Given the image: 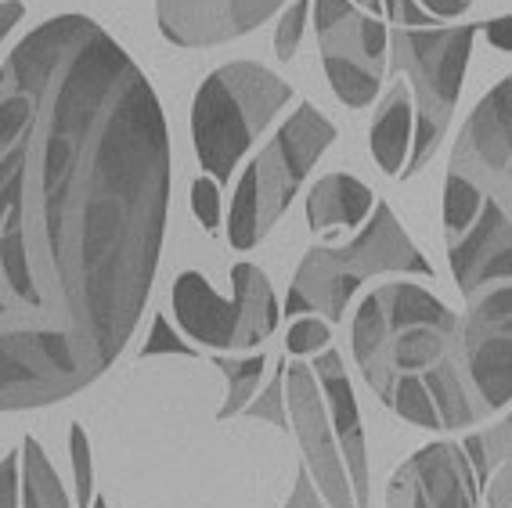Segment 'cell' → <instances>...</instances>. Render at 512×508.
<instances>
[{"instance_id": "obj_1", "label": "cell", "mask_w": 512, "mask_h": 508, "mask_svg": "<svg viewBox=\"0 0 512 508\" xmlns=\"http://www.w3.org/2000/svg\"><path fill=\"white\" fill-rule=\"evenodd\" d=\"M170 141L134 58L83 15L0 69V415L76 397L127 350L156 282Z\"/></svg>"}, {"instance_id": "obj_17", "label": "cell", "mask_w": 512, "mask_h": 508, "mask_svg": "<svg viewBox=\"0 0 512 508\" xmlns=\"http://www.w3.org/2000/svg\"><path fill=\"white\" fill-rule=\"evenodd\" d=\"M19 505L22 508H73L58 469L44 454L37 436H26L19 447Z\"/></svg>"}, {"instance_id": "obj_26", "label": "cell", "mask_w": 512, "mask_h": 508, "mask_svg": "<svg viewBox=\"0 0 512 508\" xmlns=\"http://www.w3.org/2000/svg\"><path fill=\"white\" fill-rule=\"evenodd\" d=\"M383 15L394 26H404V29H430V26H440L433 22L426 11L415 4V0H383Z\"/></svg>"}, {"instance_id": "obj_11", "label": "cell", "mask_w": 512, "mask_h": 508, "mask_svg": "<svg viewBox=\"0 0 512 508\" xmlns=\"http://www.w3.org/2000/svg\"><path fill=\"white\" fill-rule=\"evenodd\" d=\"M321 40V65L329 76L332 91L350 109L372 105L386 76V51H390V26L375 15H347L325 33Z\"/></svg>"}, {"instance_id": "obj_9", "label": "cell", "mask_w": 512, "mask_h": 508, "mask_svg": "<svg viewBox=\"0 0 512 508\" xmlns=\"http://www.w3.org/2000/svg\"><path fill=\"white\" fill-rule=\"evenodd\" d=\"M448 170L466 177L512 224V73L476 101Z\"/></svg>"}, {"instance_id": "obj_5", "label": "cell", "mask_w": 512, "mask_h": 508, "mask_svg": "<svg viewBox=\"0 0 512 508\" xmlns=\"http://www.w3.org/2000/svg\"><path fill=\"white\" fill-rule=\"evenodd\" d=\"M332 141H336V127L314 105H300L285 119L278 134L260 148V155L238 177L228 217L231 249L246 253L282 220L300 184L307 181V173L314 170V163Z\"/></svg>"}, {"instance_id": "obj_22", "label": "cell", "mask_w": 512, "mask_h": 508, "mask_svg": "<svg viewBox=\"0 0 512 508\" xmlns=\"http://www.w3.org/2000/svg\"><path fill=\"white\" fill-rule=\"evenodd\" d=\"M246 418H260V422H275L278 429L289 433V411H285V364H278L275 379L267 382L264 393H256L242 411Z\"/></svg>"}, {"instance_id": "obj_24", "label": "cell", "mask_w": 512, "mask_h": 508, "mask_svg": "<svg viewBox=\"0 0 512 508\" xmlns=\"http://www.w3.org/2000/svg\"><path fill=\"white\" fill-rule=\"evenodd\" d=\"M141 357H199L192 343H184V336H177L166 314H156L152 321V332H148L145 346H141Z\"/></svg>"}, {"instance_id": "obj_7", "label": "cell", "mask_w": 512, "mask_h": 508, "mask_svg": "<svg viewBox=\"0 0 512 508\" xmlns=\"http://www.w3.org/2000/svg\"><path fill=\"white\" fill-rule=\"evenodd\" d=\"M282 307L275 300L271 278L256 264H235L231 300L217 296L199 271H184L174 282V321L195 350L217 354H253L278 328Z\"/></svg>"}, {"instance_id": "obj_21", "label": "cell", "mask_w": 512, "mask_h": 508, "mask_svg": "<svg viewBox=\"0 0 512 508\" xmlns=\"http://www.w3.org/2000/svg\"><path fill=\"white\" fill-rule=\"evenodd\" d=\"M332 343V328L329 321L314 318V314H303V318H293L289 325V336H285V354L289 357H318L321 350H329Z\"/></svg>"}, {"instance_id": "obj_6", "label": "cell", "mask_w": 512, "mask_h": 508, "mask_svg": "<svg viewBox=\"0 0 512 508\" xmlns=\"http://www.w3.org/2000/svg\"><path fill=\"white\" fill-rule=\"evenodd\" d=\"M480 33V22L462 26H430V29H390V51H394V73L408 76L415 101V137L412 155L401 177H415L437 152L440 137L448 134L455 116L462 76H466L469 51Z\"/></svg>"}, {"instance_id": "obj_27", "label": "cell", "mask_w": 512, "mask_h": 508, "mask_svg": "<svg viewBox=\"0 0 512 508\" xmlns=\"http://www.w3.org/2000/svg\"><path fill=\"white\" fill-rule=\"evenodd\" d=\"M285 508H329L325 498L314 490L307 469H300V476H296V487H293V494H289V501H285Z\"/></svg>"}, {"instance_id": "obj_16", "label": "cell", "mask_w": 512, "mask_h": 508, "mask_svg": "<svg viewBox=\"0 0 512 508\" xmlns=\"http://www.w3.org/2000/svg\"><path fill=\"white\" fill-rule=\"evenodd\" d=\"M412 137H415L412 87L404 80H397L386 91L372 123V155L375 163H379V170L390 173V177H401L404 166H408V155H412Z\"/></svg>"}, {"instance_id": "obj_8", "label": "cell", "mask_w": 512, "mask_h": 508, "mask_svg": "<svg viewBox=\"0 0 512 508\" xmlns=\"http://www.w3.org/2000/svg\"><path fill=\"white\" fill-rule=\"evenodd\" d=\"M458 361H466L469 397L476 415L512 400V282H498L469 296V314L458 328Z\"/></svg>"}, {"instance_id": "obj_28", "label": "cell", "mask_w": 512, "mask_h": 508, "mask_svg": "<svg viewBox=\"0 0 512 508\" xmlns=\"http://www.w3.org/2000/svg\"><path fill=\"white\" fill-rule=\"evenodd\" d=\"M433 22H444V19H462L469 8H473V0H415Z\"/></svg>"}, {"instance_id": "obj_3", "label": "cell", "mask_w": 512, "mask_h": 508, "mask_svg": "<svg viewBox=\"0 0 512 508\" xmlns=\"http://www.w3.org/2000/svg\"><path fill=\"white\" fill-rule=\"evenodd\" d=\"M375 274H422V278L433 274L426 256L415 249V242L397 224L394 209L386 202H375V217L365 220L357 238L343 245L307 249V256L296 267L293 285H289L285 314L289 318L314 314V318L336 325L347 318L350 296Z\"/></svg>"}, {"instance_id": "obj_20", "label": "cell", "mask_w": 512, "mask_h": 508, "mask_svg": "<svg viewBox=\"0 0 512 508\" xmlns=\"http://www.w3.org/2000/svg\"><path fill=\"white\" fill-rule=\"evenodd\" d=\"M69 454H73V508L94 505V458H91V436L80 422L69 429Z\"/></svg>"}, {"instance_id": "obj_12", "label": "cell", "mask_w": 512, "mask_h": 508, "mask_svg": "<svg viewBox=\"0 0 512 508\" xmlns=\"http://www.w3.org/2000/svg\"><path fill=\"white\" fill-rule=\"evenodd\" d=\"M476 480L466 451L451 440L430 444L404 462L386 487V508H473Z\"/></svg>"}, {"instance_id": "obj_15", "label": "cell", "mask_w": 512, "mask_h": 508, "mask_svg": "<svg viewBox=\"0 0 512 508\" xmlns=\"http://www.w3.org/2000/svg\"><path fill=\"white\" fill-rule=\"evenodd\" d=\"M375 209V195L354 173H325L307 191V224L314 235L332 227H361Z\"/></svg>"}, {"instance_id": "obj_23", "label": "cell", "mask_w": 512, "mask_h": 508, "mask_svg": "<svg viewBox=\"0 0 512 508\" xmlns=\"http://www.w3.org/2000/svg\"><path fill=\"white\" fill-rule=\"evenodd\" d=\"M307 11H311V0H293L289 8L282 11V19H278L275 29V55L282 62L296 58L300 51V40H303V26H307Z\"/></svg>"}, {"instance_id": "obj_25", "label": "cell", "mask_w": 512, "mask_h": 508, "mask_svg": "<svg viewBox=\"0 0 512 508\" xmlns=\"http://www.w3.org/2000/svg\"><path fill=\"white\" fill-rule=\"evenodd\" d=\"M192 209L206 231H217L220 227V184L213 181V177H199V181L192 184Z\"/></svg>"}, {"instance_id": "obj_31", "label": "cell", "mask_w": 512, "mask_h": 508, "mask_svg": "<svg viewBox=\"0 0 512 508\" xmlns=\"http://www.w3.org/2000/svg\"><path fill=\"white\" fill-rule=\"evenodd\" d=\"M26 8H22V0H0V40L8 37L11 29L19 26Z\"/></svg>"}, {"instance_id": "obj_18", "label": "cell", "mask_w": 512, "mask_h": 508, "mask_svg": "<svg viewBox=\"0 0 512 508\" xmlns=\"http://www.w3.org/2000/svg\"><path fill=\"white\" fill-rule=\"evenodd\" d=\"M213 364H217L220 375L228 379V397H224V404H220V411H217L220 422H228L231 415H242L249 400L260 393V379H264L267 357L264 354H249V357L220 354V357H213Z\"/></svg>"}, {"instance_id": "obj_30", "label": "cell", "mask_w": 512, "mask_h": 508, "mask_svg": "<svg viewBox=\"0 0 512 508\" xmlns=\"http://www.w3.org/2000/svg\"><path fill=\"white\" fill-rule=\"evenodd\" d=\"M466 458H469V465L476 469V487L484 490L487 483H491V469H487V451H484V440H480V433L466 440Z\"/></svg>"}, {"instance_id": "obj_19", "label": "cell", "mask_w": 512, "mask_h": 508, "mask_svg": "<svg viewBox=\"0 0 512 508\" xmlns=\"http://www.w3.org/2000/svg\"><path fill=\"white\" fill-rule=\"evenodd\" d=\"M480 440L487 451V469H498V476L484 487L487 505L512 508V415L505 418V426L480 433Z\"/></svg>"}, {"instance_id": "obj_29", "label": "cell", "mask_w": 512, "mask_h": 508, "mask_svg": "<svg viewBox=\"0 0 512 508\" xmlns=\"http://www.w3.org/2000/svg\"><path fill=\"white\" fill-rule=\"evenodd\" d=\"M480 29L487 33L491 47H498V51L512 55V15H502V19H487V22H480Z\"/></svg>"}, {"instance_id": "obj_4", "label": "cell", "mask_w": 512, "mask_h": 508, "mask_svg": "<svg viewBox=\"0 0 512 508\" xmlns=\"http://www.w3.org/2000/svg\"><path fill=\"white\" fill-rule=\"evenodd\" d=\"M289 98L293 87L260 62H228L206 76L192 105V141L202 173L228 184L231 170Z\"/></svg>"}, {"instance_id": "obj_13", "label": "cell", "mask_w": 512, "mask_h": 508, "mask_svg": "<svg viewBox=\"0 0 512 508\" xmlns=\"http://www.w3.org/2000/svg\"><path fill=\"white\" fill-rule=\"evenodd\" d=\"M285 0H156L159 33L177 47L228 44L264 26Z\"/></svg>"}, {"instance_id": "obj_10", "label": "cell", "mask_w": 512, "mask_h": 508, "mask_svg": "<svg viewBox=\"0 0 512 508\" xmlns=\"http://www.w3.org/2000/svg\"><path fill=\"white\" fill-rule=\"evenodd\" d=\"M285 411H289V426H293L296 440H300L303 469L311 476L314 490L325 498V505L357 508L347 465H343V454H339L329 411H325V397L318 390L311 364H285Z\"/></svg>"}, {"instance_id": "obj_2", "label": "cell", "mask_w": 512, "mask_h": 508, "mask_svg": "<svg viewBox=\"0 0 512 508\" xmlns=\"http://www.w3.org/2000/svg\"><path fill=\"white\" fill-rule=\"evenodd\" d=\"M462 321L412 282H390L365 296L354 314V361L386 400L401 379H419L458 357Z\"/></svg>"}, {"instance_id": "obj_32", "label": "cell", "mask_w": 512, "mask_h": 508, "mask_svg": "<svg viewBox=\"0 0 512 508\" xmlns=\"http://www.w3.org/2000/svg\"><path fill=\"white\" fill-rule=\"evenodd\" d=\"M350 4H361V8H368V15H383V0H350Z\"/></svg>"}, {"instance_id": "obj_14", "label": "cell", "mask_w": 512, "mask_h": 508, "mask_svg": "<svg viewBox=\"0 0 512 508\" xmlns=\"http://www.w3.org/2000/svg\"><path fill=\"white\" fill-rule=\"evenodd\" d=\"M311 372L318 379V390L325 397V411H329L332 433H336L339 454L347 465L350 490H354L357 508H368L372 487H368V444H365V426H361V411H357L354 390L347 379V364L336 350H321L311 361Z\"/></svg>"}]
</instances>
